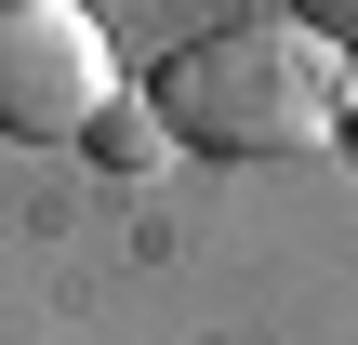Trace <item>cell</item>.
I'll list each match as a JSON object with an SVG mask.
<instances>
[{"label": "cell", "instance_id": "obj_5", "mask_svg": "<svg viewBox=\"0 0 358 345\" xmlns=\"http://www.w3.org/2000/svg\"><path fill=\"white\" fill-rule=\"evenodd\" d=\"M345 120H358V106H345Z\"/></svg>", "mask_w": 358, "mask_h": 345}, {"label": "cell", "instance_id": "obj_4", "mask_svg": "<svg viewBox=\"0 0 358 345\" xmlns=\"http://www.w3.org/2000/svg\"><path fill=\"white\" fill-rule=\"evenodd\" d=\"M319 40H332V53H358V0H319Z\"/></svg>", "mask_w": 358, "mask_h": 345}, {"label": "cell", "instance_id": "obj_1", "mask_svg": "<svg viewBox=\"0 0 358 345\" xmlns=\"http://www.w3.org/2000/svg\"><path fill=\"white\" fill-rule=\"evenodd\" d=\"M146 106L199 160H306V146L345 133L358 80H345V53L319 40V13H226V27L173 40V66H159Z\"/></svg>", "mask_w": 358, "mask_h": 345}, {"label": "cell", "instance_id": "obj_3", "mask_svg": "<svg viewBox=\"0 0 358 345\" xmlns=\"http://www.w3.org/2000/svg\"><path fill=\"white\" fill-rule=\"evenodd\" d=\"M80 146H93V160H120V173H159V160H173V133H159V106H133V93H120V106H106V120H93Z\"/></svg>", "mask_w": 358, "mask_h": 345}, {"label": "cell", "instance_id": "obj_2", "mask_svg": "<svg viewBox=\"0 0 358 345\" xmlns=\"http://www.w3.org/2000/svg\"><path fill=\"white\" fill-rule=\"evenodd\" d=\"M120 106V53L80 0H0V133L13 146H80Z\"/></svg>", "mask_w": 358, "mask_h": 345}]
</instances>
